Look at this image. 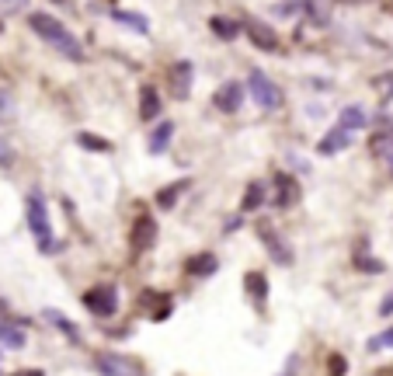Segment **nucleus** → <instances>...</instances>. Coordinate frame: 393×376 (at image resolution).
<instances>
[{"mask_svg": "<svg viewBox=\"0 0 393 376\" xmlns=\"http://www.w3.org/2000/svg\"><path fill=\"white\" fill-rule=\"evenodd\" d=\"M244 87L251 91V101H254L261 112H278V108H282V91H278V84L272 81L265 70H251Z\"/></svg>", "mask_w": 393, "mask_h": 376, "instance_id": "3", "label": "nucleus"}, {"mask_svg": "<svg viewBox=\"0 0 393 376\" xmlns=\"http://www.w3.org/2000/svg\"><path fill=\"white\" fill-rule=\"evenodd\" d=\"M28 28L39 35L45 45H52L63 59H70V63H84V45L80 39L63 25V21H56L52 14H45V11H32L28 14Z\"/></svg>", "mask_w": 393, "mask_h": 376, "instance_id": "1", "label": "nucleus"}, {"mask_svg": "<svg viewBox=\"0 0 393 376\" xmlns=\"http://www.w3.org/2000/svg\"><path fill=\"white\" fill-rule=\"evenodd\" d=\"M74 143H77L80 150H91V154H108V150H112V143L101 139V136H94V132H77Z\"/></svg>", "mask_w": 393, "mask_h": 376, "instance_id": "26", "label": "nucleus"}, {"mask_svg": "<svg viewBox=\"0 0 393 376\" xmlns=\"http://www.w3.org/2000/svg\"><path fill=\"white\" fill-rule=\"evenodd\" d=\"M355 265H358V268H362L365 275H380V272L387 268V265H383L380 258H372V254H369V244H365V241H362V248L355 251Z\"/></svg>", "mask_w": 393, "mask_h": 376, "instance_id": "25", "label": "nucleus"}, {"mask_svg": "<svg viewBox=\"0 0 393 376\" xmlns=\"http://www.w3.org/2000/svg\"><path fill=\"white\" fill-rule=\"evenodd\" d=\"M254 230H258V241L265 244V251H268V258H272L275 265H282V268H289V265L296 261V251L289 248V241H285V237L278 234V230L272 227V223H268V220H261V223H258Z\"/></svg>", "mask_w": 393, "mask_h": 376, "instance_id": "5", "label": "nucleus"}, {"mask_svg": "<svg viewBox=\"0 0 393 376\" xmlns=\"http://www.w3.org/2000/svg\"><path fill=\"white\" fill-rule=\"evenodd\" d=\"M171 139H174V123L167 119V123H160L154 132H150V139H147V150L150 154H164L167 147H171Z\"/></svg>", "mask_w": 393, "mask_h": 376, "instance_id": "23", "label": "nucleus"}, {"mask_svg": "<svg viewBox=\"0 0 393 376\" xmlns=\"http://www.w3.org/2000/svg\"><path fill=\"white\" fill-rule=\"evenodd\" d=\"M376 87H380V101H383V105H390V98H393V70H390V74H380V77H376Z\"/></svg>", "mask_w": 393, "mask_h": 376, "instance_id": "29", "label": "nucleus"}, {"mask_svg": "<svg viewBox=\"0 0 393 376\" xmlns=\"http://www.w3.org/2000/svg\"><path fill=\"white\" fill-rule=\"evenodd\" d=\"M296 373H300V355H289L285 366H282V373H275V376H296Z\"/></svg>", "mask_w": 393, "mask_h": 376, "instance_id": "33", "label": "nucleus"}, {"mask_svg": "<svg viewBox=\"0 0 393 376\" xmlns=\"http://www.w3.org/2000/svg\"><path fill=\"white\" fill-rule=\"evenodd\" d=\"M244 290H247V300L265 314V307H268V275L258 272V268H251V272L244 275Z\"/></svg>", "mask_w": 393, "mask_h": 376, "instance_id": "14", "label": "nucleus"}, {"mask_svg": "<svg viewBox=\"0 0 393 376\" xmlns=\"http://www.w3.org/2000/svg\"><path fill=\"white\" fill-rule=\"evenodd\" d=\"M383 348H393V328L380 331L376 338H369V352H383Z\"/></svg>", "mask_w": 393, "mask_h": 376, "instance_id": "30", "label": "nucleus"}, {"mask_svg": "<svg viewBox=\"0 0 393 376\" xmlns=\"http://www.w3.org/2000/svg\"><path fill=\"white\" fill-rule=\"evenodd\" d=\"M157 237H160L157 220H154L150 212H139V216H136V223H132V251H136V254L150 251L154 244H157Z\"/></svg>", "mask_w": 393, "mask_h": 376, "instance_id": "9", "label": "nucleus"}, {"mask_svg": "<svg viewBox=\"0 0 393 376\" xmlns=\"http://www.w3.org/2000/svg\"><path fill=\"white\" fill-rule=\"evenodd\" d=\"M244 94H247V87L237 81H227L216 87V94H212V105H216V112H223V115H234L240 112V105H244Z\"/></svg>", "mask_w": 393, "mask_h": 376, "instance_id": "10", "label": "nucleus"}, {"mask_svg": "<svg viewBox=\"0 0 393 376\" xmlns=\"http://www.w3.org/2000/svg\"><path fill=\"white\" fill-rule=\"evenodd\" d=\"M18 119V105H14V98L0 87V123H14Z\"/></svg>", "mask_w": 393, "mask_h": 376, "instance_id": "28", "label": "nucleus"}, {"mask_svg": "<svg viewBox=\"0 0 393 376\" xmlns=\"http://www.w3.org/2000/svg\"><path fill=\"white\" fill-rule=\"evenodd\" d=\"M136 112H139V123H157L160 119L164 98H160V91L154 84H139V105H136Z\"/></svg>", "mask_w": 393, "mask_h": 376, "instance_id": "12", "label": "nucleus"}, {"mask_svg": "<svg viewBox=\"0 0 393 376\" xmlns=\"http://www.w3.org/2000/svg\"><path fill=\"white\" fill-rule=\"evenodd\" d=\"M56 4H63V0H56Z\"/></svg>", "mask_w": 393, "mask_h": 376, "instance_id": "40", "label": "nucleus"}, {"mask_svg": "<svg viewBox=\"0 0 393 376\" xmlns=\"http://www.w3.org/2000/svg\"><path fill=\"white\" fill-rule=\"evenodd\" d=\"M0 4H4V7H21L25 0H0Z\"/></svg>", "mask_w": 393, "mask_h": 376, "instance_id": "36", "label": "nucleus"}, {"mask_svg": "<svg viewBox=\"0 0 393 376\" xmlns=\"http://www.w3.org/2000/svg\"><path fill=\"white\" fill-rule=\"evenodd\" d=\"M0 32H4V21H0Z\"/></svg>", "mask_w": 393, "mask_h": 376, "instance_id": "39", "label": "nucleus"}, {"mask_svg": "<svg viewBox=\"0 0 393 376\" xmlns=\"http://www.w3.org/2000/svg\"><path fill=\"white\" fill-rule=\"evenodd\" d=\"M369 154H372L376 161H390V154H393V123L380 125V129L369 136Z\"/></svg>", "mask_w": 393, "mask_h": 376, "instance_id": "15", "label": "nucleus"}, {"mask_svg": "<svg viewBox=\"0 0 393 376\" xmlns=\"http://www.w3.org/2000/svg\"><path fill=\"white\" fill-rule=\"evenodd\" d=\"M0 348H25V331L11 321H0Z\"/></svg>", "mask_w": 393, "mask_h": 376, "instance_id": "24", "label": "nucleus"}, {"mask_svg": "<svg viewBox=\"0 0 393 376\" xmlns=\"http://www.w3.org/2000/svg\"><path fill=\"white\" fill-rule=\"evenodd\" d=\"M14 164H18V150H14V143H11L7 136H0V167L11 171Z\"/></svg>", "mask_w": 393, "mask_h": 376, "instance_id": "27", "label": "nucleus"}, {"mask_svg": "<svg viewBox=\"0 0 393 376\" xmlns=\"http://www.w3.org/2000/svg\"><path fill=\"white\" fill-rule=\"evenodd\" d=\"M80 303H84V310L87 314H94V317H115L118 314V290L112 283H98V286H91V290L80 292Z\"/></svg>", "mask_w": 393, "mask_h": 376, "instance_id": "4", "label": "nucleus"}, {"mask_svg": "<svg viewBox=\"0 0 393 376\" xmlns=\"http://www.w3.org/2000/svg\"><path fill=\"white\" fill-rule=\"evenodd\" d=\"M209 28H212V35H220L223 42H234L240 32H244V25H237L234 18H227V14H212L209 18Z\"/></svg>", "mask_w": 393, "mask_h": 376, "instance_id": "20", "label": "nucleus"}, {"mask_svg": "<svg viewBox=\"0 0 393 376\" xmlns=\"http://www.w3.org/2000/svg\"><path fill=\"white\" fill-rule=\"evenodd\" d=\"M390 314H393V292H387L383 303H380V317H390Z\"/></svg>", "mask_w": 393, "mask_h": 376, "instance_id": "34", "label": "nucleus"}, {"mask_svg": "<svg viewBox=\"0 0 393 376\" xmlns=\"http://www.w3.org/2000/svg\"><path fill=\"white\" fill-rule=\"evenodd\" d=\"M355 139V132L348 129H341V125H334L331 132H324L320 139H317V154L320 157H334V154H341V150H348Z\"/></svg>", "mask_w": 393, "mask_h": 376, "instance_id": "13", "label": "nucleus"}, {"mask_svg": "<svg viewBox=\"0 0 393 376\" xmlns=\"http://www.w3.org/2000/svg\"><path fill=\"white\" fill-rule=\"evenodd\" d=\"M265 199H268V185H265V181H251V185L244 188L240 212H254V209H261L265 206Z\"/></svg>", "mask_w": 393, "mask_h": 376, "instance_id": "19", "label": "nucleus"}, {"mask_svg": "<svg viewBox=\"0 0 393 376\" xmlns=\"http://www.w3.org/2000/svg\"><path fill=\"white\" fill-rule=\"evenodd\" d=\"M171 310H174V303H171V296H160V307L150 314L154 321H164V317H171Z\"/></svg>", "mask_w": 393, "mask_h": 376, "instance_id": "32", "label": "nucleus"}, {"mask_svg": "<svg viewBox=\"0 0 393 376\" xmlns=\"http://www.w3.org/2000/svg\"><path fill=\"white\" fill-rule=\"evenodd\" d=\"M338 125L348 129V132H358V129L369 125V112H365L362 105H345V108L338 112Z\"/></svg>", "mask_w": 393, "mask_h": 376, "instance_id": "18", "label": "nucleus"}, {"mask_svg": "<svg viewBox=\"0 0 393 376\" xmlns=\"http://www.w3.org/2000/svg\"><path fill=\"white\" fill-rule=\"evenodd\" d=\"M108 14H112V21H118L122 28H129V32H136V35H150V21H147V14L122 11V7H112Z\"/></svg>", "mask_w": 393, "mask_h": 376, "instance_id": "17", "label": "nucleus"}, {"mask_svg": "<svg viewBox=\"0 0 393 376\" xmlns=\"http://www.w3.org/2000/svg\"><path fill=\"white\" fill-rule=\"evenodd\" d=\"M14 376H45V373H42V370H18Z\"/></svg>", "mask_w": 393, "mask_h": 376, "instance_id": "35", "label": "nucleus"}, {"mask_svg": "<svg viewBox=\"0 0 393 376\" xmlns=\"http://www.w3.org/2000/svg\"><path fill=\"white\" fill-rule=\"evenodd\" d=\"M94 370H98V376H143V366L122 352H98Z\"/></svg>", "mask_w": 393, "mask_h": 376, "instance_id": "6", "label": "nucleus"}, {"mask_svg": "<svg viewBox=\"0 0 393 376\" xmlns=\"http://www.w3.org/2000/svg\"><path fill=\"white\" fill-rule=\"evenodd\" d=\"M192 74H195V67L188 63V59H178V63H171L167 67V84H171V94L174 98H188V91H192Z\"/></svg>", "mask_w": 393, "mask_h": 376, "instance_id": "11", "label": "nucleus"}, {"mask_svg": "<svg viewBox=\"0 0 393 376\" xmlns=\"http://www.w3.org/2000/svg\"><path fill=\"white\" fill-rule=\"evenodd\" d=\"M25 223H28L32 237L39 241L42 254H52L56 244H52V227H49V203H45V195L39 188L28 192V199H25Z\"/></svg>", "mask_w": 393, "mask_h": 376, "instance_id": "2", "label": "nucleus"}, {"mask_svg": "<svg viewBox=\"0 0 393 376\" xmlns=\"http://www.w3.org/2000/svg\"><path fill=\"white\" fill-rule=\"evenodd\" d=\"M300 199H303L300 181H296L289 171H275V178H272V206L292 209V206H300Z\"/></svg>", "mask_w": 393, "mask_h": 376, "instance_id": "7", "label": "nucleus"}, {"mask_svg": "<svg viewBox=\"0 0 393 376\" xmlns=\"http://www.w3.org/2000/svg\"><path fill=\"white\" fill-rule=\"evenodd\" d=\"M244 35L251 39L254 49H261V52H282V39H278V32L268 25V21H261V18L244 21Z\"/></svg>", "mask_w": 393, "mask_h": 376, "instance_id": "8", "label": "nucleus"}, {"mask_svg": "<svg viewBox=\"0 0 393 376\" xmlns=\"http://www.w3.org/2000/svg\"><path fill=\"white\" fill-rule=\"evenodd\" d=\"M341 4H362V0H341Z\"/></svg>", "mask_w": 393, "mask_h": 376, "instance_id": "37", "label": "nucleus"}, {"mask_svg": "<svg viewBox=\"0 0 393 376\" xmlns=\"http://www.w3.org/2000/svg\"><path fill=\"white\" fill-rule=\"evenodd\" d=\"M220 272V258L212 254V251H198L188 258V275H195V279H209V275H216Z\"/></svg>", "mask_w": 393, "mask_h": 376, "instance_id": "16", "label": "nucleus"}, {"mask_svg": "<svg viewBox=\"0 0 393 376\" xmlns=\"http://www.w3.org/2000/svg\"><path fill=\"white\" fill-rule=\"evenodd\" d=\"M188 185H192L188 178H178V181L164 185V188L157 192V206H160V209H174V206H178V199L185 195V188H188Z\"/></svg>", "mask_w": 393, "mask_h": 376, "instance_id": "21", "label": "nucleus"}, {"mask_svg": "<svg viewBox=\"0 0 393 376\" xmlns=\"http://www.w3.org/2000/svg\"><path fill=\"white\" fill-rule=\"evenodd\" d=\"M42 317H45L49 324H56L59 331L67 334V341H74V345H80V331H77V324H74V321H70L67 314H59V310H52V307H45V310H42Z\"/></svg>", "mask_w": 393, "mask_h": 376, "instance_id": "22", "label": "nucleus"}, {"mask_svg": "<svg viewBox=\"0 0 393 376\" xmlns=\"http://www.w3.org/2000/svg\"><path fill=\"white\" fill-rule=\"evenodd\" d=\"M327 370H331V376H345V373H348V359L334 352V355L327 359Z\"/></svg>", "mask_w": 393, "mask_h": 376, "instance_id": "31", "label": "nucleus"}, {"mask_svg": "<svg viewBox=\"0 0 393 376\" xmlns=\"http://www.w3.org/2000/svg\"><path fill=\"white\" fill-rule=\"evenodd\" d=\"M387 164H390V171H393V154H390V161H387Z\"/></svg>", "mask_w": 393, "mask_h": 376, "instance_id": "38", "label": "nucleus"}]
</instances>
